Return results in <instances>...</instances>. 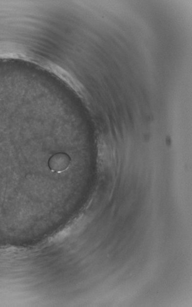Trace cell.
I'll use <instances>...</instances> for the list:
<instances>
[{
    "label": "cell",
    "mask_w": 192,
    "mask_h": 307,
    "mask_svg": "<svg viewBox=\"0 0 192 307\" xmlns=\"http://www.w3.org/2000/svg\"><path fill=\"white\" fill-rule=\"evenodd\" d=\"M70 157L67 155L58 154L52 157L49 161V167L52 170L59 173L65 170L70 164Z\"/></svg>",
    "instance_id": "cell-1"
}]
</instances>
